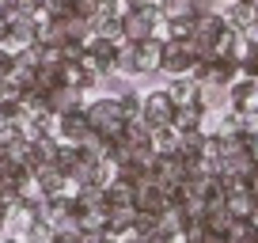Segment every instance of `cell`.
Returning a JSON list of instances; mask_svg holds the SVG:
<instances>
[{"instance_id":"2","label":"cell","mask_w":258,"mask_h":243,"mask_svg":"<svg viewBox=\"0 0 258 243\" xmlns=\"http://www.w3.org/2000/svg\"><path fill=\"white\" fill-rule=\"evenodd\" d=\"M163 31L160 8H125L121 12V42H145Z\"/></svg>"},{"instance_id":"13","label":"cell","mask_w":258,"mask_h":243,"mask_svg":"<svg viewBox=\"0 0 258 243\" xmlns=\"http://www.w3.org/2000/svg\"><path fill=\"white\" fill-rule=\"evenodd\" d=\"M205 106L202 103H190V106H175V122H171V126H175L178 133H190V130H205Z\"/></svg>"},{"instance_id":"8","label":"cell","mask_w":258,"mask_h":243,"mask_svg":"<svg viewBox=\"0 0 258 243\" xmlns=\"http://www.w3.org/2000/svg\"><path fill=\"white\" fill-rule=\"evenodd\" d=\"M88 118H84V110H73V114H61L57 118V141H64V145H80L84 133H88Z\"/></svg>"},{"instance_id":"22","label":"cell","mask_w":258,"mask_h":243,"mask_svg":"<svg viewBox=\"0 0 258 243\" xmlns=\"http://www.w3.org/2000/svg\"><path fill=\"white\" fill-rule=\"evenodd\" d=\"M23 141V130H19V122H0V148H12Z\"/></svg>"},{"instance_id":"7","label":"cell","mask_w":258,"mask_h":243,"mask_svg":"<svg viewBox=\"0 0 258 243\" xmlns=\"http://www.w3.org/2000/svg\"><path fill=\"white\" fill-rule=\"evenodd\" d=\"M133 205H137V213H148V217H163L171 205V198L163 194L156 183H148V187H137V194H133Z\"/></svg>"},{"instance_id":"11","label":"cell","mask_w":258,"mask_h":243,"mask_svg":"<svg viewBox=\"0 0 258 243\" xmlns=\"http://www.w3.org/2000/svg\"><path fill=\"white\" fill-rule=\"evenodd\" d=\"M167 95H171L175 106H190V103H198V95H202V84L194 80V76H171Z\"/></svg>"},{"instance_id":"17","label":"cell","mask_w":258,"mask_h":243,"mask_svg":"<svg viewBox=\"0 0 258 243\" xmlns=\"http://www.w3.org/2000/svg\"><path fill=\"white\" fill-rule=\"evenodd\" d=\"M73 198H76V205H80V213H103L106 209L103 187H73Z\"/></svg>"},{"instance_id":"16","label":"cell","mask_w":258,"mask_h":243,"mask_svg":"<svg viewBox=\"0 0 258 243\" xmlns=\"http://www.w3.org/2000/svg\"><path fill=\"white\" fill-rule=\"evenodd\" d=\"M118 76H125V80H137V76H145V69H141V61H137V46L133 42H121L118 46Z\"/></svg>"},{"instance_id":"9","label":"cell","mask_w":258,"mask_h":243,"mask_svg":"<svg viewBox=\"0 0 258 243\" xmlns=\"http://www.w3.org/2000/svg\"><path fill=\"white\" fill-rule=\"evenodd\" d=\"M137 224V205H121V209H106V235L110 239H121V235L133 232Z\"/></svg>"},{"instance_id":"18","label":"cell","mask_w":258,"mask_h":243,"mask_svg":"<svg viewBox=\"0 0 258 243\" xmlns=\"http://www.w3.org/2000/svg\"><path fill=\"white\" fill-rule=\"evenodd\" d=\"M103 194H106V209H121V205H133V194H137V187H129V183L114 178V183L103 190Z\"/></svg>"},{"instance_id":"20","label":"cell","mask_w":258,"mask_h":243,"mask_svg":"<svg viewBox=\"0 0 258 243\" xmlns=\"http://www.w3.org/2000/svg\"><path fill=\"white\" fill-rule=\"evenodd\" d=\"M23 114H27V106H23V99H19V95L0 99V122H19Z\"/></svg>"},{"instance_id":"6","label":"cell","mask_w":258,"mask_h":243,"mask_svg":"<svg viewBox=\"0 0 258 243\" xmlns=\"http://www.w3.org/2000/svg\"><path fill=\"white\" fill-rule=\"evenodd\" d=\"M46 110L53 114V118H61V114H73V110H84V91L76 88H53L46 91Z\"/></svg>"},{"instance_id":"5","label":"cell","mask_w":258,"mask_h":243,"mask_svg":"<svg viewBox=\"0 0 258 243\" xmlns=\"http://www.w3.org/2000/svg\"><path fill=\"white\" fill-rule=\"evenodd\" d=\"M228 106H232V110H239V114L258 110V80L239 76L235 84H228Z\"/></svg>"},{"instance_id":"12","label":"cell","mask_w":258,"mask_h":243,"mask_svg":"<svg viewBox=\"0 0 258 243\" xmlns=\"http://www.w3.org/2000/svg\"><path fill=\"white\" fill-rule=\"evenodd\" d=\"M133 46H137V61H141V69H145V76L160 73V57H163V38L160 34H152V38H145V42H133Z\"/></svg>"},{"instance_id":"27","label":"cell","mask_w":258,"mask_h":243,"mask_svg":"<svg viewBox=\"0 0 258 243\" xmlns=\"http://www.w3.org/2000/svg\"><path fill=\"white\" fill-rule=\"evenodd\" d=\"M0 243H23V239H19V235H8V232H4V235H0Z\"/></svg>"},{"instance_id":"26","label":"cell","mask_w":258,"mask_h":243,"mask_svg":"<svg viewBox=\"0 0 258 243\" xmlns=\"http://www.w3.org/2000/svg\"><path fill=\"white\" fill-rule=\"evenodd\" d=\"M114 243H145V235H137V232H129V235H121V239H114Z\"/></svg>"},{"instance_id":"1","label":"cell","mask_w":258,"mask_h":243,"mask_svg":"<svg viewBox=\"0 0 258 243\" xmlns=\"http://www.w3.org/2000/svg\"><path fill=\"white\" fill-rule=\"evenodd\" d=\"M84 118L88 126L99 133V137H118L121 126H125V114H121V103L114 95H99L84 103Z\"/></svg>"},{"instance_id":"10","label":"cell","mask_w":258,"mask_h":243,"mask_svg":"<svg viewBox=\"0 0 258 243\" xmlns=\"http://www.w3.org/2000/svg\"><path fill=\"white\" fill-rule=\"evenodd\" d=\"M34 183L42 187V194L53 198V194H64V190H73V183H69V175L64 171H57L53 163H46V167L34 171Z\"/></svg>"},{"instance_id":"3","label":"cell","mask_w":258,"mask_h":243,"mask_svg":"<svg viewBox=\"0 0 258 243\" xmlns=\"http://www.w3.org/2000/svg\"><path fill=\"white\" fill-rule=\"evenodd\" d=\"M198 61H202V53H198V46H194L190 38L186 42L163 38V57H160V73L163 76H190Z\"/></svg>"},{"instance_id":"14","label":"cell","mask_w":258,"mask_h":243,"mask_svg":"<svg viewBox=\"0 0 258 243\" xmlns=\"http://www.w3.org/2000/svg\"><path fill=\"white\" fill-rule=\"evenodd\" d=\"M38 23H42V19H34V16H19L16 23H12V42H8V49L34 46V42H38Z\"/></svg>"},{"instance_id":"24","label":"cell","mask_w":258,"mask_h":243,"mask_svg":"<svg viewBox=\"0 0 258 243\" xmlns=\"http://www.w3.org/2000/svg\"><path fill=\"white\" fill-rule=\"evenodd\" d=\"M80 243H114L106 232H80Z\"/></svg>"},{"instance_id":"23","label":"cell","mask_w":258,"mask_h":243,"mask_svg":"<svg viewBox=\"0 0 258 243\" xmlns=\"http://www.w3.org/2000/svg\"><path fill=\"white\" fill-rule=\"evenodd\" d=\"M12 69H16V53H12L8 46H0V80L12 76Z\"/></svg>"},{"instance_id":"15","label":"cell","mask_w":258,"mask_h":243,"mask_svg":"<svg viewBox=\"0 0 258 243\" xmlns=\"http://www.w3.org/2000/svg\"><path fill=\"white\" fill-rule=\"evenodd\" d=\"M88 160V156L80 152V145H57V152H53V167L57 171H64V175H69V183H73V175H76V167H80V163Z\"/></svg>"},{"instance_id":"19","label":"cell","mask_w":258,"mask_h":243,"mask_svg":"<svg viewBox=\"0 0 258 243\" xmlns=\"http://www.w3.org/2000/svg\"><path fill=\"white\" fill-rule=\"evenodd\" d=\"M163 19H198L194 16V0H160L156 4Z\"/></svg>"},{"instance_id":"25","label":"cell","mask_w":258,"mask_h":243,"mask_svg":"<svg viewBox=\"0 0 258 243\" xmlns=\"http://www.w3.org/2000/svg\"><path fill=\"white\" fill-rule=\"evenodd\" d=\"M8 42H12V23L0 19V46H8Z\"/></svg>"},{"instance_id":"21","label":"cell","mask_w":258,"mask_h":243,"mask_svg":"<svg viewBox=\"0 0 258 243\" xmlns=\"http://www.w3.org/2000/svg\"><path fill=\"white\" fill-rule=\"evenodd\" d=\"M239 76H247V80H258V49H243L239 53Z\"/></svg>"},{"instance_id":"4","label":"cell","mask_w":258,"mask_h":243,"mask_svg":"<svg viewBox=\"0 0 258 243\" xmlns=\"http://www.w3.org/2000/svg\"><path fill=\"white\" fill-rule=\"evenodd\" d=\"M171 122H175V103H171L167 88H152V91H145L141 126H148V130H163V126H171Z\"/></svg>"}]
</instances>
